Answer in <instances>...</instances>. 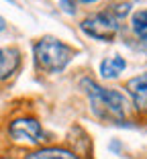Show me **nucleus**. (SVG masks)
I'll return each mask as SVG.
<instances>
[{
	"instance_id": "1",
	"label": "nucleus",
	"mask_w": 147,
	"mask_h": 159,
	"mask_svg": "<svg viewBox=\"0 0 147 159\" xmlns=\"http://www.w3.org/2000/svg\"><path fill=\"white\" fill-rule=\"evenodd\" d=\"M82 88L86 90L92 104V110L98 118H104V120L110 122H123L127 118L131 104L119 90L100 88L92 80H82Z\"/></svg>"
},
{
	"instance_id": "2",
	"label": "nucleus",
	"mask_w": 147,
	"mask_h": 159,
	"mask_svg": "<svg viewBox=\"0 0 147 159\" xmlns=\"http://www.w3.org/2000/svg\"><path fill=\"white\" fill-rule=\"evenodd\" d=\"M33 53H35L37 66L45 71H51V74L63 71L67 67V63L71 61V57H74V49L55 37L39 39L33 47Z\"/></svg>"
},
{
	"instance_id": "11",
	"label": "nucleus",
	"mask_w": 147,
	"mask_h": 159,
	"mask_svg": "<svg viewBox=\"0 0 147 159\" xmlns=\"http://www.w3.org/2000/svg\"><path fill=\"white\" fill-rule=\"evenodd\" d=\"M4 27H6V25H4V19H0V33L4 31Z\"/></svg>"
},
{
	"instance_id": "9",
	"label": "nucleus",
	"mask_w": 147,
	"mask_h": 159,
	"mask_svg": "<svg viewBox=\"0 0 147 159\" xmlns=\"http://www.w3.org/2000/svg\"><path fill=\"white\" fill-rule=\"evenodd\" d=\"M133 33L141 41H147V10H137L133 14Z\"/></svg>"
},
{
	"instance_id": "13",
	"label": "nucleus",
	"mask_w": 147,
	"mask_h": 159,
	"mask_svg": "<svg viewBox=\"0 0 147 159\" xmlns=\"http://www.w3.org/2000/svg\"><path fill=\"white\" fill-rule=\"evenodd\" d=\"M6 2H14V0H6Z\"/></svg>"
},
{
	"instance_id": "3",
	"label": "nucleus",
	"mask_w": 147,
	"mask_h": 159,
	"mask_svg": "<svg viewBox=\"0 0 147 159\" xmlns=\"http://www.w3.org/2000/svg\"><path fill=\"white\" fill-rule=\"evenodd\" d=\"M80 29L92 39L113 41L117 37V33H119V23H117V16L113 12H98L82 20Z\"/></svg>"
},
{
	"instance_id": "6",
	"label": "nucleus",
	"mask_w": 147,
	"mask_h": 159,
	"mask_svg": "<svg viewBox=\"0 0 147 159\" xmlns=\"http://www.w3.org/2000/svg\"><path fill=\"white\" fill-rule=\"evenodd\" d=\"M21 66V53L14 47H0V80H8Z\"/></svg>"
},
{
	"instance_id": "10",
	"label": "nucleus",
	"mask_w": 147,
	"mask_h": 159,
	"mask_svg": "<svg viewBox=\"0 0 147 159\" xmlns=\"http://www.w3.org/2000/svg\"><path fill=\"white\" fill-rule=\"evenodd\" d=\"M59 6H62V10H63V12H67V14H74V12H76V8H74V2H71V0H59Z\"/></svg>"
},
{
	"instance_id": "7",
	"label": "nucleus",
	"mask_w": 147,
	"mask_h": 159,
	"mask_svg": "<svg viewBox=\"0 0 147 159\" xmlns=\"http://www.w3.org/2000/svg\"><path fill=\"white\" fill-rule=\"evenodd\" d=\"M127 67V61L123 59L121 55H113V57H106V59L100 61V75L104 80H113V78H119L123 74V70Z\"/></svg>"
},
{
	"instance_id": "12",
	"label": "nucleus",
	"mask_w": 147,
	"mask_h": 159,
	"mask_svg": "<svg viewBox=\"0 0 147 159\" xmlns=\"http://www.w3.org/2000/svg\"><path fill=\"white\" fill-rule=\"evenodd\" d=\"M78 2H82V4H90V2H96V0H78Z\"/></svg>"
},
{
	"instance_id": "8",
	"label": "nucleus",
	"mask_w": 147,
	"mask_h": 159,
	"mask_svg": "<svg viewBox=\"0 0 147 159\" xmlns=\"http://www.w3.org/2000/svg\"><path fill=\"white\" fill-rule=\"evenodd\" d=\"M25 159H80V157L67 149H62V147H43V149L31 151Z\"/></svg>"
},
{
	"instance_id": "5",
	"label": "nucleus",
	"mask_w": 147,
	"mask_h": 159,
	"mask_svg": "<svg viewBox=\"0 0 147 159\" xmlns=\"http://www.w3.org/2000/svg\"><path fill=\"white\" fill-rule=\"evenodd\" d=\"M127 90L133 98V104L137 106V110L147 112V71L141 75H135L127 82Z\"/></svg>"
},
{
	"instance_id": "4",
	"label": "nucleus",
	"mask_w": 147,
	"mask_h": 159,
	"mask_svg": "<svg viewBox=\"0 0 147 159\" xmlns=\"http://www.w3.org/2000/svg\"><path fill=\"white\" fill-rule=\"evenodd\" d=\"M10 137L16 141H27V143H41L43 131L37 118L23 116L10 122Z\"/></svg>"
}]
</instances>
